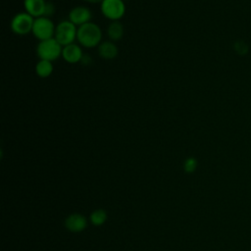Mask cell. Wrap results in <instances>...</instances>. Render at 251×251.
Returning <instances> with one entry per match:
<instances>
[{
	"instance_id": "3",
	"label": "cell",
	"mask_w": 251,
	"mask_h": 251,
	"mask_svg": "<svg viewBox=\"0 0 251 251\" xmlns=\"http://www.w3.org/2000/svg\"><path fill=\"white\" fill-rule=\"evenodd\" d=\"M77 29L71 21L66 20L60 22L56 26L55 39L62 45L67 46L71 43H74V40L77 39Z\"/></svg>"
},
{
	"instance_id": "12",
	"label": "cell",
	"mask_w": 251,
	"mask_h": 251,
	"mask_svg": "<svg viewBox=\"0 0 251 251\" xmlns=\"http://www.w3.org/2000/svg\"><path fill=\"white\" fill-rule=\"evenodd\" d=\"M107 34L112 41H118L124 36V27L119 21H113L107 28Z\"/></svg>"
},
{
	"instance_id": "10",
	"label": "cell",
	"mask_w": 251,
	"mask_h": 251,
	"mask_svg": "<svg viewBox=\"0 0 251 251\" xmlns=\"http://www.w3.org/2000/svg\"><path fill=\"white\" fill-rule=\"evenodd\" d=\"M45 5V0H24L26 12L36 18L43 16Z\"/></svg>"
},
{
	"instance_id": "2",
	"label": "cell",
	"mask_w": 251,
	"mask_h": 251,
	"mask_svg": "<svg viewBox=\"0 0 251 251\" xmlns=\"http://www.w3.org/2000/svg\"><path fill=\"white\" fill-rule=\"evenodd\" d=\"M62 45L56 40L55 38L42 40L37 47V54L40 60L54 61L62 56Z\"/></svg>"
},
{
	"instance_id": "18",
	"label": "cell",
	"mask_w": 251,
	"mask_h": 251,
	"mask_svg": "<svg viewBox=\"0 0 251 251\" xmlns=\"http://www.w3.org/2000/svg\"><path fill=\"white\" fill-rule=\"evenodd\" d=\"M92 62H93V58L89 54H83V56H82V58L80 60V63L82 65L89 66L90 64H92Z\"/></svg>"
},
{
	"instance_id": "15",
	"label": "cell",
	"mask_w": 251,
	"mask_h": 251,
	"mask_svg": "<svg viewBox=\"0 0 251 251\" xmlns=\"http://www.w3.org/2000/svg\"><path fill=\"white\" fill-rule=\"evenodd\" d=\"M233 49H234V51H235L238 55L244 56V55H246V54L248 53V51H249V46H248V44H247L244 40L239 39V40L234 41V43H233Z\"/></svg>"
},
{
	"instance_id": "14",
	"label": "cell",
	"mask_w": 251,
	"mask_h": 251,
	"mask_svg": "<svg viewBox=\"0 0 251 251\" xmlns=\"http://www.w3.org/2000/svg\"><path fill=\"white\" fill-rule=\"evenodd\" d=\"M107 220V213L103 209L96 210L91 215V221L95 226H101Z\"/></svg>"
},
{
	"instance_id": "11",
	"label": "cell",
	"mask_w": 251,
	"mask_h": 251,
	"mask_svg": "<svg viewBox=\"0 0 251 251\" xmlns=\"http://www.w3.org/2000/svg\"><path fill=\"white\" fill-rule=\"evenodd\" d=\"M98 54L105 60H112L118 55V47L112 41H104L98 45Z\"/></svg>"
},
{
	"instance_id": "8",
	"label": "cell",
	"mask_w": 251,
	"mask_h": 251,
	"mask_svg": "<svg viewBox=\"0 0 251 251\" xmlns=\"http://www.w3.org/2000/svg\"><path fill=\"white\" fill-rule=\"evenodd\" d=\"M82 56H83V53L78 44L71 43L63 47L62 57L67 63H70V64L78 63L80 62Z\"/></svg>"
},
{
	"instance_id": "17",
	"label": "cell",
	"mask_w": 251,
	"mask_h": 251,
	"mask_svg": "<svg viewBox=\"0 0 251 251\" xmlns=\"http://www.w3.org/2000/svg\"><path fill=\"white\" fill-rule=\"evenodd\" d=\"M54 12H55V6H54V4H53L51 1H47V2H46V5H45V9H44V14H43V16L49 18V17L53 16Z\"/></svg>"
},
{
	"instance_id": "13",
	"label": "cell",
	"mask_w": 251,
	"mask_h": 251,
	"mask_svg": "<svg viewBox=\"0 0 251 251\" xmlns=\"http://www.w3.org/2000/svg\"><path fill=\"white\" fill-rule=\"evenodd\" d=\"M53 72V65L51 61L39 60L36 65V73L39 77H48Z\"/></svg>"
},
{
	"instance_id": "5",
	"label": "cell",
	"mask_w": 251,
	"mask_h": 251,
	"mask_svg": "<svg viewBox=\"0 0 251 251\" xmlns=\"http://www.w3.org/2000/svg\"><path fill=\"white\" fill-rule=\"evenodd\" d=\"M126 12L124 0H103L101 3V13L108 20L118 21Z\"/></svg>"
},
{
	"instance_id": "4",
	"label": "cell",
	"mask_w": 251,
	"mask_h": 251,
	"mask_svg": "<svg viewBox=\"0 0 251 251\" xmlns=\"http://www.w3.org/2000/svg\"><path fill=\"white\" fill-rule=\"evenodd\" d=\"M55 31L56 27L54 26L53 22L49 18L42 16L35 20L32 32L38 39L42 41L54 38Z\"/></svg>"
},
{
	"instance_id": "7",
	"label": "cell",
	"mask_w": 251,
	"mask_h": 251,
	"mask_svg": "<svg viewBox=\"0 0 251 251\" xmlns=\"http://www.w3.org/2000/svg\"><path fill=\"white\" fill-rule=\"evenodd\" d=\"M93 18L92 11L85 6H77L71 10L69 13V21L76 26H82L91 22Z\"/></svg>"
},
{
	"instance_id": "9",
	"label": "cell",
	"mask_w": 251,
	"mask_h": 251,
	"mask_svg": "<svg viewBox=\"0 0 251 251\" xmlns=\"http://www.w3.org/2000/svg\"><path fill=\"white\" fill-rule=\"evenodd\" d=\"M87 219L80 214H72L65 221V226L67 230L73 232H82L87 228Z\"/></svg>"
},
{
	"instance_id": "1",
	"label": "cell",
	"mask_w": 251,
	"mask_h": 251,
	"mask_svg": "<svg viewBox=\"0 0 251 251\" xmlns=\"http://www.w3.org/2000/svg\"><path fill=\"white\" fill-rule=\"evenodd\" d=\"M77 39L80 45L87 48H94L101 43L102 32L98 25L90 22L78 27Z\"/></svg>"
},
{
	"instance_id": "19",
	"label": "cell",
	"mask_w": 251,
	"mask_h": 251,
	"mask_svg": "<svg viewBox=\"0 0 251 251\" xmlns=\"http://www.w3.org/2000/svg\"><path fill=\"white\" fill-rule=\"evenodd\" d=\"M83 1H86V2H88V3L97 4V3H102L103 0H83Z\"/></svg>"
},
{
	"instance_id": "6",
	"label": "cell",
	"mask_w": 251,
	"mask_h": 251,
	"mask_svg": "<svg viewBox=\"0 0 251 251\" xmlns=\"http://www.w3.org/2000/svg\"><path fill=\"white\" fill-rule=\"evenodd\" d=\"M35 19L27 12L17 14L11 21V30L19 36L28 35L33 31Z\"/></svg>"
},
{
	"instance_id": "16",
	"label": "cell",
	"mask_w": 251,
	"mask_h": 251,
	"mask_svg": "<svg viewBox=\"0 0 251 251\" xmlns=\"http://www.w3.org/2000/svg\"><path fill=\"white\" fill-rule=\"evenodd\" d=\"M197 167V161L195 158H188L184 164V168L187 173H193Z\"/></svg>"
}]
</instances>
